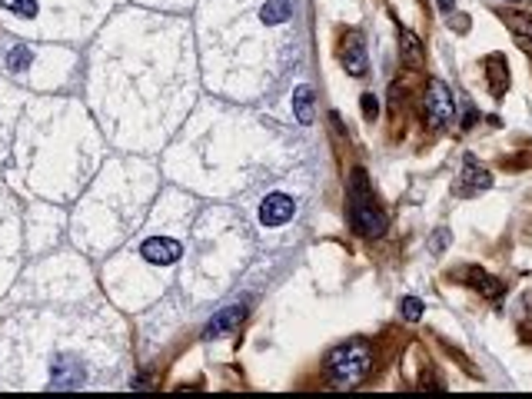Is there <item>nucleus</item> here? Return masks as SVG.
<instances>
[{
    "label": "nucleus",
    "instance_id": "nucleus-1",
    "mask_svg": "<svg viewBox=\"0 0 532 399\" xmlns=\"http://www.w3.org/2000/svg\"><path fill=\"white\" fill-rule=\"evenodd\" d=\"M350 226L366 240H380L386 233V213L373 203L366 170H353L350 176Z\"/></svg>",
    "mask_w": 532,
    "mask_h": 399
},
{
    "label": "nucleus",
    "instance_id": "nucleus-2",
    "mask_svg": "<svg viewBox=\"0 0 532 399\" xmlns=\"http://www.w3.org/2000/svg\"><path fill=\"white\" fill-rule=\"evenodd\" d=\"M369 366H373V353H369V346L363 343V339H350V343H343V346H336L330 353L326 373H330V379L340 389H353L356 383L366 379Z\"/></svg>",
    "mask_w": 532,
    "mask_h": 399
},
{
    "label": "nucleus",
    "instance_id": "nucleus-3",
    "mask_svg": "<svg viewBox=\"0 0 532 399\" xmlns=\"http://www.w3.org/2000/svg\"><path fill=\"white\" fill-rule=\"evenodd\" d=\"M426 120L432 130H443L456 120V97L439 77H432L430 87H426Z\"/></svg>",
    "mask_w": 532,
    "mask_h": 399
},
{
    "label": "nucleus",
    "instance_id": "nucleus-4",
    "mask_svg": "<svg viewBox=\"0 0 532 399\" xmlns=\"http://www.w3.org/2000/svg\"><path fill=\"white\" fill-rule=\"evenodd\" d=\"M293 213H296V200L286 193H270L260 207V223L273 230V226H283L286 220H293Z\"/></svg>",
    "mask_w": 532,
    "mask_h": 399
},
{
    "label": "nucleus",
    "instance_id": "nucleus-5",
    "mask_svg": "<svg viewBox=\"0 0 532 399\" xmlns=\"http://www.w3.org/2000/svg\"><path fill=\"white\" fill-rule=\"evenodd\" d=\"M340 60H343V67H346V74H350V77H363V74H366L369 57H366V44H363V37H359V34L343 37Z\"/></svg>",
    "mask_w": 532,
    "mask_h": 399
},
{
    "label": "nucleus",
    "instance_id": "nucleus-6",
    "mask_svg": "<svg viewBox=\"0 0 532 399\" xmlns=\"http://www.w3.org/2000/svg\"><path fill=\"white\" fill-rule=\"evenodd\" d=\"M140 253H143V260H147V263H157V266H170V263L180 260L183 247H180L177 240H170V237H153V240H147V243L140 247Z\"/></svg>",
    "mask_w": 532,
    "mask_h": 399
},
{
    "label": "nucleus",
    "instance_id": "nucleus-7",
    "mask_svg": "<svg viewBox=\"0 0 532 399\" xmlns=\"http://www.w3.org/2000/svg\"><path fill=\"white\" fill-rule=\"evenodd\" d=\"M84 379H87V373L74 356H60L53 362V389H80Z\"/></svg>",
    "mask_w": 532,
    "mask_h": 399
},
{
    "label": "nucleus",
    "instance_id": "nucleus-8",
    "mask_svg": "<svg viewBox=\"0 0 532 399\" xmlns=\"http://www.w3.org/2000/svg\"><path fill=\"white\" fill-rule=\"evenodd\" d=\"M243 316H246V306H243V303H230V306H223V310L206 323V336H227V333H233V329L243 323Z\"/></svg>",
    "mask_w": 532,
    "mask_h": 399
},
{
    "label": "nucleus",
    "instance_id": "nucleus-9",
    "mask_svg": "<svg viewBox=\"0 0 532 399\" xmlns=\"http://www.w3.org/2000/svg\"><path fill=\"white\" fill-rule=\"evenodd\" d=\"M466 283L476 289V293H482L486 299H499L503 293H506V283L496 280V276H489L486 270H479V266H469L466 270Z\"/></svg>",
    "mask_w": 532,
    "mask_h": 399
},
{
    "label": "nucleus",
    "instance_id": "nucleus-10",
    "mask_svg": "<svg viewBox=\"0 0 532 399\" xmlns=\"http://www.w3.org/2000/svg\"><path fill=\"white\" fill-rule=\"evenodd\" d=\"M489 187H493V174L486 166H479L476 157H466L463 160V190L466 193H479V190H489Z\"/></svg>",
    "mask_w": 532,
    "mask_h": 399
},
{
    "label": "nucleus",
    "instance_id": "nucleus-11",
    "mask_svg": "<svg viewBox=\"0 0 532 399\" xmlns=\"http://www.w3.org/2000/svg\"><path fill=\"white\" fill-rule=\"evenodd\" d=\"M486 77H489V90H493V97H506L509 90V63L503 53H493L489 60H486Z\"/></svg>",
    "mask_w": 532,
    "mask_h": 399
},
{
    "label": "nucleus",
    "instance_id": "nucleus-12",
    "mask_svg": "<svg viewBox=\"0 0 532 399\" xmlns=\"http://www.w3.org/2000/svg\"><path fill=\"white\" fill-rule=\"evenodd\" d=\"M503 24L516 34V40H519L526 50H532V13H516V11H506L503 13Z\"/></svg>",
    "mask_w": 532,
    "mask_h": 399
},
{
    "label": "nucleus",
    "instance_id": "nucleus-13",
    "mask_svg": "<svg viewBox=\"0 0 532 399\" xmlns=\"http://www.w3.org/2000/svg\"><path fill=\"white\" fill-rule=\"evenodd\" d=\"M399 53H403V60L406 67H423V60H426V53H423V40L413 34V30H399Z\"/></svg>",
    "mask_w": 532,
    "mask_h": 399
},
{
    "label": "nucleus",
    "instance_id": "nucleus-14",
    "mask_svg": "<svg viewBox=\"0 0 532 399\" xmlns=\"http://www.w3.org/2000/svg\"><path fill=\"white\" fill-rule=\"evenodd\" d=\"M293 117H296V124L310 126L317 117H313V90L310 87H296L293 90Z\"/></svg>",
    "mask_w": 532,
    "mask_h": 399
},
{
    "label": "nucleus",
    "instance_id": "nucleus-15",
    "mask_svg": "<svg viewBox=\"0 0 532 399\" xmlns=\"http://www.w3.org/2000/svg\"><path fill=\"white\" fill-rule=\"evenodd\" d=\"M290 0H266V7H263V13H260V20L263 24H283L286 17H290Z\"/></svg>",
    "mask_w": 532,
    "mask_h": 399
},
{
    "label": "nucleus",
    "instance_id": "nucleus-16",
    "mask_svg": "<svg viewBox=\"0 0 532 399\" xmlns=\"http://www.w3.org/2000/svg\"><path fill=\"white\" fill-rule=\"evenodd\" d=\"M30 60H34V50L27 47V44H17V47L7 53V67H11V70H24Z\"/></svg>",
    "mask_w": 532,
    "mask_h": 399
},
{
    "label": "nucleus",
    "instance_id": "nucleus-17",
    "mask_svg": "<svg viewBox=\"0 0 532 399\" xmlns=\"http://www.w3.org/2000/svg\"><path fill=\"white\" fill-rule=\"evenodd\" d=\"M0 7L17 17H37V0H0Z\"/></svg>",
    "mask_w": 532,
    "mask_h": 399
},
{
    "label": "nucleus",
    "instance_id": "nucleus-18",
    "mask_svg": "<svg viewBox=\"0 0 532 399\" xmlns=\"http://www.w3.org/2000/svg\"><path fill=\"white\" fill-rule=\"evenodd\" d=\"M399 306H403V320H406V323H419V320H423V299L406 296Z\"/></svg>",
    "mask_w": 532,
    "mask_h": 399
},
{
    "label": "nucleus",
    "instance_id": "nucleus-19",
    "mask_svg": "<svg viewBox=\"0 0 532 399\" xmlns=\"http://www.w3.org/2000/svg\"><path fill=\"white\" fill-rule=\"evenodd\" d=\"M446 243H449V230H446V226H436V233L430 237V253L432 256H439V253L446 249Z\"/></svg>",
    "mask_w": 532,
    "mask_h": 399
},
{
    "label": "nucleus",
    "instance_id": "nucleus-20",
    "mask_svg": "<svg viewBox=\"0 0 532 399\" xmlns=\"http://www.w3.org/2000/svg\"><path fill=\"white\" fill-rule=\"evenodd\" d=\"M359 107H363V117H366V120H376V117H380V103H376L373 93H363V97H359Z\"/></svg>",
    "mask_w": 532,
    "mask_h": 399
},
{
    "label": "nucleus",
    "instance_id": "nucleus-21",
    "mask_svg": "<svg viewBox=\"0 0 532 399\" xmlns=\"http://www.w3.org/2000/svg\"><path fill=\"white\" fill-rule=\"evenodd\" d=\"M439 4V11L443 13H453V7H456V0H436Z\"/></svg>",
    "mask_w": 532,
    "mask_h": 399
},
{
    "label": "nucleus",
    "instance_id": "nucleus-22",
    "mask_svg": "<svg viewBox=\"0 0 532 399\" xmlns=\"http://www.w3.org/2000/svg\"><path fill=\"white\" fill-rule=\"evenodd\" d=\"M509 4H522V0H509Z\"/></svg>",
    "mask_w": 532,
    "mask_h": 399
}]
</instances>
